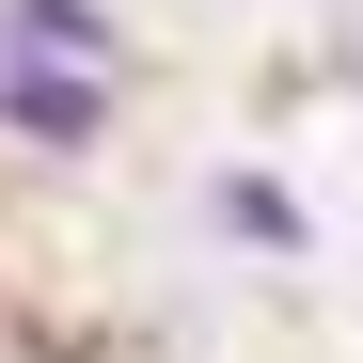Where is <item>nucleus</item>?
I'll return each instance as SVG.
<instances>
[{
  "instance_id": "f257e3e1",
  "label": "nucleus",
  "mask_w": 363,
  "mask_h": 363,
  "mask_svg": "<svg viewBox=\"0 0 363 363\" xmlns=\"http://www.w3.org/2000/svg\"><path fill=\"white\" fill-rule=\"evenodd\" d=\"M0 127H16V143H95L111 127V79H79V64H0Z\"/></svg>"
},
{
  "instance_id": "f03ea898",
  "label": "nucleus",
  "mask_w": 363,
  "mask_h": 363,
  "mask_svg": "<svg viewBox=\"0 0 363 363\" xmlns=\"http://www.w3.org/2000/svg\"><path fill=\"white\" fill-rule=\"evenodd\" d=\"M111 48H127V32H111L95 0H0V64H79V79H111Z\"/></svg>"
},
{
  "instance_id": "7ed1b4c3",
  "label": "nucleus",
  "mask_w": 363,
  "mask_h": 363,
  "mask_svg": "<svg viewBox=\"0 0 363 363\" xmlns=\"http://www.w3.org/2000/svg\"><path fill=\"white\" fill-rule=\"evenodd\" d=\"M206 221H221V237H269V253H300V237H316L284 174H221V190H206Z\"/></svg>"
}]
</instances>
